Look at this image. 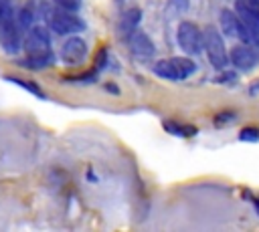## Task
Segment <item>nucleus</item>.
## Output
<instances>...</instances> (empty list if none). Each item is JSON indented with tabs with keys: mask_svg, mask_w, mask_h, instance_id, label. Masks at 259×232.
<instances>
[{
	"mask_svg": "<svg viewBox=\"0 0 259 232\" xmlns=\"http://www.w3.org/2000/svg\"><path fill=\"white\" fill-rule=\"evenodd\" d=\"M176 40L186 54H198L202 50V30L190 20H184L178 24Z\"/></svg>",
	"mask_w": 259,
	"mask_h": 232,
	"instance_id": "nucleus-4",
	"label": "nucleus"
},
{
	"mask_svg": "<svg viewBox=\"0 0 259 232\" xmlns=\"http://www.w3.org/2000/svg\"><path fill=\"white\" fill-rule=\"evenodd\" d=\"M16 22H18V26L22 28V30H30L34 24V12H32V8H28V6H22L20 10H18V14H16Z\"/></svg>",
	"mask_w": 259,
	"mask_h": 232,
	"instance_id": "nucleus-14",
	"label": "nucleus"
},
{
	"mask_svg": "<svg viewBox=\"0 0 259 232\" xmlns=\"http://www.w3.org/2000/svg\"><path fill=\"white\" fill-rule=\"evenodd\" d=\"M172 4H174V8L176 10H180V12H184V10H188V0H172Z\"/></svg>",
	"mask_w": 259,
	"mask_h": 232,
	"instance_id": "nucleus-19",
	"label": "nucleus"
},
{
	"mask_svg": "<svg viewBox=\"0 0 259 232\" xmlns=\"http://www.w3.org/2000/svg\"><path fill=\"white\" fill-rule=\"evenodd\" d=\"M140 20H142V10L140 8H130V10H125V14L121 16V28L127 32H132L138 24H140Z\"/></svg>",
	"mask_w": 259,
	"mask_h": 232,
	"instance_id": "nucleus-13",
	"label": "nucleus"
},
{
	"mask_svg": "<svg viewBox=\"0 0 259 232\" xmlns=\"http://www.w3.org/2000/svg\"><path fill=\"white\" fill-rule=\"evenodd\" d=\"M172 63H174V67H176V71H178L180 81H182V79H188L190 75L196 73V63H194L190 56H172Z\"/></svg>",
	"mask_w": 259,
	"mask_h": 232,
	"instance_id": "nucleus-11",
	"label": "nucleus"
},
{
	"mask_svg": "<svg viewBox=\"0 0 259 232\" xmlns=\"http://www.w3.org/2000/svg\"><path fill=\"white\" fill-rule=\"evenodd\" d=\"M53 2H55L57 8L69 10V12H77L81 8V4H83V0H53Z\"/></svg>",
	"mask_w": 259,
	"mask_h": 232,
	"instance_id": "nucleus-16",
	"label": "nucleus"
},
{
	"mask_svg": "<svg viewBox=\"0 0 259 232\" xmlns=\"http://www.w3.org/2000/svg\"><path fill=\"white\" fill-rule=\"evenodd\" d=\"M154 73H156L158 77H162V79H168V81H180L178 71H176L172 59H162V61H158V63L154 65Z\"/></svg>",
	"mask_w": 259,
	"mask_h": 232,
	"instance_id": "nucleus-10",
	"label": "nucleus"
},
{
	"mask_svg": "<svg viewBox=\"0 0 259 232\" xmlns=\"http://www.w3.org/2000/svg\"><path fill=\"white\" fill-rule=\"evenodd\" d=\"M45 20L57 34H77L85 28V22L75 16V12L61 10V8H45Z\"/></svg>",
	"mask_w": 259,
	"mask_h": 232,
	"instance_id": "nucleus-2",
	"label": "nucleus"
},
{
	"mask_svg": "<svg viewBox=\"0 0 259 232\" xmlns=\"http://www.w3.org/2000/svg\"><path fill=\"white\" fill-rule=\"evenodd\" d=\"M22 28L16 22V16H12L0 30V44L4 48V52L8 54H16L22 48V36H20Z\"/></svg>",
	"mask_w": 259,
	"mask_h": 232,
	"instance_id": "nucleus-6",
	"label": "nucleus"
},
{
	"mask_svg": "<svg viewBox=\"0 0 259 232\" xmlns=\"http://www.w3.org/2000/svg\"><path fill=\"white\" fill-rule=\"evenodd\" d=\"M85 56H87V42L81 36L71 34L61 46V61L67 65H81Z\"/></svg>",
	"mask_w": 259,
	"mask_h": 232,
	"instance_id": "nucleus-5",
	"label": "nucleus"
},
{
	"mask_svg": "<svg viewBox=\"0 0 259 232\" xmlns=\"http://www.w3.org/2000/svg\"><path fill=\"white\" fill-rule=\"evenodd\" d=\"M219 24H221V34L223 36L237 38V34H239V16L233 10H221Z\"/></svg>",
	"mask_w": 259,
	"mask_h": 232,
	"instance_id": "nucleus-9",
	"label": "nucleus"
},
{
	"mask_svg": "<svg viewBox=\"0 0 259 232\" xmlns=\"http://www.w3.org/2000/svg\"><path fill=\"white\" fill-rule=\"evenodd\" d=\"M127 44H130L132 54L138 61H150L156 54V46H154V42L150 40V36L146 32H132Z\"/></svg>",
	"mask_w": 259,
	"mask_h": 232,
	"instance_id": "nucleus-8",
	"label": "nucleus"
},
{
	"mask_svg": "<svg viewBox=\"0 0 259 232\" xmlns=\"http://www.w3.org/2000/svg\"><path fill=\"white\" fill-rule=\"evenodd\" d=\"M202 50L206 52V59L214 69H219V71L225 69V65H227V48H225L223 34L217 28L206 26L202 30Z\"/></svg>",
	"mask_w": 259,
	"mask_h": 232,
	"instance_id": "nucleus-3",
	"label": "nucleus"
},
{
	"mask_svg": "<svg viewBox=\"0 0 259 232\" xmlns=\"http://www.w3.org/2000/svg\"><path fill=\"white\" fill-rule=\"evenodd\" d=\"M255 208H257V212H259V200H255Z\"/></svg>",
	"mask_w": 259,
	"mask_h": 232,
	"instance_id": "nucleus-20",
	"label": "nucleus"
},
{
	"mask_svg": "<svg viewBox=\"0 0 259 232\" xmlns=\"http://www.w3.org/2000/svg\"><path fill=\"white\" fill-rule=\"evenodd\" d=\"M12 16H14V14H12V8H10V2L0 0V30H2V26H4Z\"/></svg>",
	"mask_w": 259,
	"mask_h": 232,
	"instance_id": "nucleus-17",
	"label": "nucleus"
},
{
	"mask_svg": "<svg viewBox=\"0 0 259 232\" xmlns=\"http://www.w3.org/2000/svg\"><path fill=\"white\" fill-rule=\"evenodd\" d=\"M22 48L26 54V65H30V67H47L53 63L51 34L47 30V26H42V24H34L30 30H26Z\"/></svg>",
	"mask_w": 259,
	"mask_h": 232,
	"instance_id": "nucleus-1",
	"label": "nucleus"
},
{
	"mask_svg": "<svg viewBox=\"0 0 259 232\" xmlns=\"http://www.w3.org/2000/svg\"><path fill=\"white\" fill-rule=\"evenodd\" d=\"M239 139L241 141H259V129L257 127H245V129H241Z\"/></svg>",
	"mask_w": 259,
	"mask_h": 232,
	"instance_id": "nucleus-18",
	"label": "nucleus"
},
{
	"mask_svg": "<svg viewBox=\"0 0 259 232\" xmlns=\"http://www.w3.org/2000/svg\"><path fill=\"white\" fill-rule=\"evenodd\" d=\"M8 81H12V83H16V85H20L22 89H26V91H30L32 95H36V97H40V99H45V93L38 89V85H34V83H30V81H24V79H16V77H8Z\"/></svg>",
	"mask_w": 259,
	"mask_h": 232,
	"instance_id": "nucleus-15",
	"label": "nucleus"
},
{
	"mask_svg": "<svg viewBox=\"0 0 259 232\" xmlns=\"http://www.w3.org/2000/svg\"><path fill=\"white\" fill-rule=\"evenodd\" d=\"M229 61L233 63L235 69H239V71H249V69H253V67L257 65L259 54H257L255 46H249V44H237V46L231 48V52H229Z\"/></svg>",
	"mask_w": 259,
	"mask_h": 232,
	"instance_id": "nucleus-7",
	"label": "nucleus"
},
{
	"mask_svg": "<svg viewBox=\"0 0 259 232\" xmlns=\"http://www.w3.org/2000/svg\"><path fill=\"white\" fill-rule=\"evenodd\" d=\"M164 129L172 135H180V137H190L196 133V127L194 125H182V123H176V121H164Z\"/></svg>",
	"mask_w": 259,
	"mask_h": 232,
	"instance_id": "nucleus-12",
	"label": "nucleus"
}]
</instances>
